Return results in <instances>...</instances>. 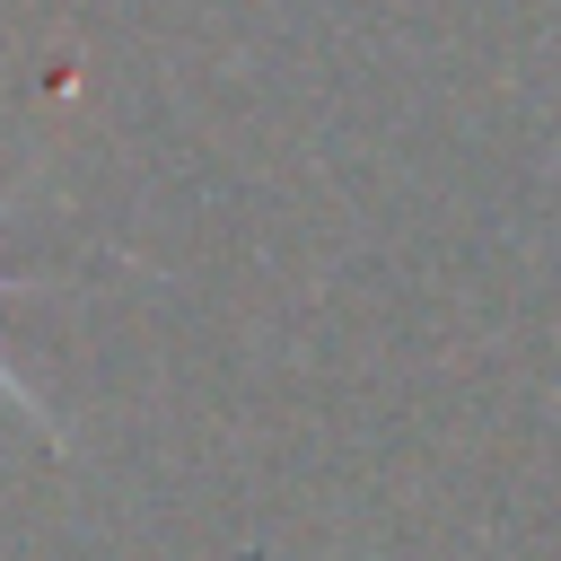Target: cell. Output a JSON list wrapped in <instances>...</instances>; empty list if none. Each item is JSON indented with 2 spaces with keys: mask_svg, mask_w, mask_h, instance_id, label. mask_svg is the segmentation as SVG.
Segmentation results:
<instances>
[{
  "mask_svg": "<svg viewBox=\"0 0 561 561\" xmlns=\"http://www.w3.org/2000/svg\"><path fill=\"white\" fill-rule=\"evenodd\" d=\"M9 289H35V272H9V263H0V298H9ZM0 394H9V403H18V412H26V421H35L44 438H53V447H61V430L44 421V403H35V386L18 377V359H9V351H0Z\"/></svg>",
  "mask_w": 561,
  "mask_h": 561,
  "instance_id": "6da1fadb",
  "label": "cell"
}]
</instances>
